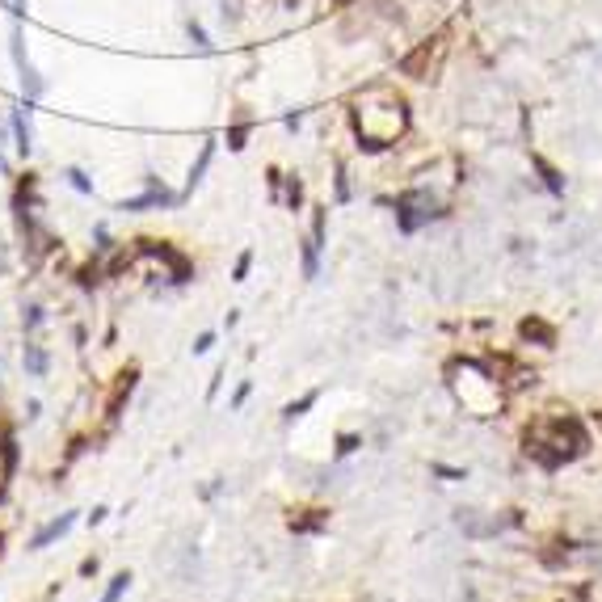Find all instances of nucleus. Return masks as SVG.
Listing matches in <instances>:
<instances>
[{
  "mask_svg": "<svg viewBox=\"0 0 602 602\" xmlns=\"http://www.w3.org/2000/svg\"><path fill=\"white\" fill-rule=\"evenodd\" d=\"M89 573H97V556H85V560H81V577H89Z\"/></svg>",
  "mask_w": 602,
  "mask_h": 602,
  "instance_id": "nucleus-25",
  "label": "nucleus"
},
{
  "mask_svg": "<svg viewBox=\"0 0 602 602\" xmlns=\"http://www.w3.org/2000/svg\"><path fill=\"white\" fill-rule=\"evenodd\" d=\"M282 202H286V211H299V207H303V182H299V173H291V177H286V194H282Z\"/></svg>",
  "mask_w": 602,
  "mask_h": 602,
  "instance_id": "nucleus-12",
  "label": "nucleus"
},
{
  "mask_svg": "<svg viewBox=\"0 0 602 602\" xmlns=\"http://www.w3.org/2000/svg\"><path fill=\"white\" fill-rule=\"evenodd\" d=\"M581 447H586V434H581V425H577L569 413L544 417V421L531 430V438H526V451H531L535 460H544L548 467H552V463L573 460Z\"/></svg>",
  "mask_w": 602,
  "mask_h": 602,
  "instance_id": "nucleus-2",
  "label": "nucleus"
},
{
  "mask_svg": "<svg viewBox=\"0 0 602 602\" xmlns=\"http://www.w3.org/2000/svg\"><path fill=\"white\" fill-rule=\"evenodd\" d=\"M346 165H337V202H350V182H346Z\"/></svg>",
  "mask_w": 602,
  "mask_h": 602,
  "instance_id": "nucleus-19",
  "label": "nucleus"
},
{
  "mask_svg": "<svg viewBox=\"0 0 602 602\" xmlns=\"http://www.w3.org/2000/svg\"><path fill=\"white\" fill-rule=\"evenodd\" d=\"M72 526H76V514H59V518H51V522H46L43 531H38V535L30 539V552H43L46 544H55V539H63V535H68Z\"/></svg>",
  "mask_w": 602,
  "mask_h": 602,
  "instance_id": "nucleus-7",
  "label": "nucleus"
},
{
  "mask_svg": "<svg viewBox=\"0 0 602 602\" xmlns=\"http://www.w3.org/2000/svg\"><path fill=\"white\" fill-rule=\"evenodd\" d=\"M185 198L173 194L160 177H143V194L139 198H123L118 211H169V207H182Z\"/></svg>",
  "mask_w": 602,
  "mask_h": 602,
  "instance_id": "nucleus-4",
  "label": "nucleus"
},
{
  "mask_svg": "<svg viewBox=\"0 0 602 602\" xmlns=\"http://www.w3.org/2000/svg\"><path fill=\"white\" fill-rule=\"evenodd\" d=\"M13 467H17V438H13L9 425H0V484H4V489H9V480H13Z\"/></svg>",
  "mask_w": 602,
  "mask_h": 602,
  "instance_id": "nucleus-8",
  "label": "nucleus"
},
{
  "mask_svg": "<svg viewBox=\"0 0 602 602\" xmlns=\"http://www.w3.org/2000/svg\"><path fill=\"white\" fill-rule=\"evenodd\" d=\"M135 379H139V370L135 367H127V370H118L114 375V388H110V396H105V405H101V434H110L114 425H118V417H123V409H127V400H131V392H135Z\"/></svg>",
  "mask_w": 602,
  "mask_h": 602,
  "instance_id": "nucleus-5",
  "label": "nucleus"
},
{
  "mask_svg": "<svg viewBox=\"0 0 602 602\" xmlns=\"http://www.w3.org/2000/svg\"><path fill=\"white\" fill-rule=\"evenodd\" d=\"M13 135H17V152L30 156V147H34L30 143V105H17L13 110Z\"/></svg>",
  "mask_w": 602,
  "mask_h": 602,
  "instance_id": "nucleus-9",
  "label": "nucleus"
},
{
  "mask_svg": "<svg viewBox=\"0 0 602 602\" xmlns=\"http://www.w3.org/2000/svg\"><path fill=\"white\" fill-rule=\"evenodd\" d=\"M185 30H190V38H194V46H202V51H207V30H202V26H198V21H190V26H185Z\"/></svg>",
  "mask_w": 602,
  "mask_h": 602,
  "instance_id": "nucleus-23",
  "label": "nucleus"
},
{
  "mask_svg": "<svg viewBox=\"0 0 602 602\" xmlns=\"http://www.w3.org/2000/svg\"><path fill=\"white\" fill-rule=\"evenodd\" d=\"M531 165H535V169L544 173V185H548L552 194H560V190H564V182H560V173H556V169L548 165V160H544V156H531Z\"/></svg>",
  "mask_w": 602,
  "mask_h": 602,
  "instance_id": "nucleus-13",
  "label": "nucleus"
},
{
  "mask_svg": "<svg viewBox=\"0 0 602 602\" xmlns=\"http://www.w3.org/2000/svg\"><path fill=\"white\" fill-rule=\"evenodd\" d=\"M127 586H131V573H114V577H110V590H105V598L101 602H118L123 594H127Z\"/></svg>",
  "mask_w": 602,
  "mask_h": 602,
  "instance_id": "nucleus-15",
  "label": "nucleus"
},
{
  "mask_svg": "<svg viewBox=\"0 0 602 602\" xmlns=\"http://www.w3.org/2000/svg\"><path fill=\"white\" fill-rule=\"evenodd\" d=\"M249 266H253V253L244 249V253L236 257V270H232V278H236V282H244V274H249Z\"/></svg>",
  "mask_w": 602,
  "mask_h": 602,
  "instance_id": "nucleus-20",
  "label": "nucleus"
},
{
  "mask_svg": "<svg viewBox=\"0 0 602 602\" xmlns=\"http://www.w3.org/2000/svg\"><path fill=\"white\" fill-rule=\"evenodd\" d=\"M13 59H17L21 85H26V101H38V97H43V81H38V72L30 68V59L21 55V30H13Z\"/></svg>",
  "mask_w": 602,
  "mask_h": 602,
  "instance_id": "nucleus-6",
  "label": "nucleus"
},
{
  "mask_svg": "<svg viewBox=\"0 0 602 602\" xmlns=\"http://www.w3.org/2000/svg\"><path fill=\"white\" fill-rule=\"evenodd\" d=\"M68 182L76 185V190H81V194H93V182H89V177H85V173H81V169H68Z\"/></svg>",
  "mask_w": 602,
  "mask_h": 602,
  "instance_id": "nucleus-21",
  "label": "nucleus"
},
{
  "mask_svg": "<svg viewBox=\"0 0 602 602\" xmlns=\"http://www.w3.org/2000/svg\"><path fill=\"white\" fill-rule=\"evenodd\" d=\"M316 400H321V392H308V396H299V400H291V405L282 409V417H286V421H295V417H303V409H312Z\"/></svg>",
  "mask_w": 602,
  "mask_h": 602,
  "instance_id": "nucleus-14",
  "label": "nucleus"
},
{
  "mask_svg": "<svg viewBox=\"0 0 602 602\" xmlns=\"http://www.w3.org/2000/svg\"><path fill=\"white\" fill-rule=\"evenodd\" d=\"M324 228H328V207H316V215H312V240L324 249Z\"/></svg>",
  "mask_w": 602,
  "mask_h": 602,
  "instance_id": "nucleus-18",
  "label": "nucleus"
},
{
  "mask_svg": "<svg viewBox=\"0 0 602 602\" xmlns=\"http://www.w3.org/2000/svg\"><path fill=\"white\" fill-rule=\"evenodd\" d=\"M38 321H43V308H30V316H26V328H38Z\"/></svg>",
  "mask_w": 602,
  "mask_h": 602,
  "instance_id": "nucleus-27",
  "label": "nucleus"
},
{
  "mask_svg": "<svg viewBox=\"0 0 602 602\" xmlns=\"http://www.w3.org/2000/svg\"><path fill=\"white\" fill-rule=\"evenodd\" d=\"M337 4H350V0H337Z\"/></svg>",
  "mask_w": 602,
  "mask_h": 602,
  "instance_id": "nucleus-28",
  "label": "nucleus"
},
{
  "mask_svg": "<svg viewBox=\"0 0 602 602\" xmlns=\"http://www.w3.org/2000/svg\"><path fill=\"white\" fill-rule=\"evenodd\" d=\"M350 118H354V135H358L363 152H383L409 131V105L388 85H370V89L354 93Z\"/></svg>",
  "mask_w": 602,
  "mask_h": 602,
  "instance_id": "nucleus-1",
  "label": "nucleus"
},
{
  "mask_svg": "<svg viewBox=\"0 0 602 602\" xmlns=\"http://www.w3.org/2000/svg\"><path fill=\"white\" fill-rule=\"evenodd\" d=\"M105 514H110V509H105V506H97V509L89 514V526H101V522H105Z\"/></svg>",
  "mask_w": 602,
  "mask_h": 602,
  "instance_id": "nucleus-26",
  "label": "nucleus"
},
{
  "mask_svg": "<svg viewBox=\"0 0 602 602\" xmlns=\"http://www.w3.org/2000/svg\"><path fill=\"white\" fill-rule=\"evenodd\" d=\"M244 139H249V127H232V131H228V147H232V152H240V147H244Z\"/></svg>",
  "mask_w": 602,
  "mask_h": 602,
  "instance_id": "nucleus-22",
  "label": "nucleus"
},
{
  "mask_svg": "<svg viewBox=\"0 0 602 602\" xmlns=\"http://www.w3.org/2000/svg\"><path fill=\"white\" fill-rule=\"evenodd\" d=\"M430 207H434V198H430L425 190L400 194V198H396V224H400V232H417V228H425L430 219L442 215V211H430Z\"/></svg>",
  "mask_w": 602,
  "mask_h": 602,
  "instance_id": "nucleus-3",
  "label": "nucleus"
},
{
  "mask_svg": "<svg viewBox=\"0 0 602 602\" xmlns=\"http://www.w3.org/2000/svg\"><path fill=\"white\" fill-rule=\"evenodd\" d=\"M26 370L30 375H46V354L38 346H26Z\"/></svg>",
  "mask_w": 602,
  "mask_h": 602,
  "instance_id": "nucleus-16",
  "label": "nucleus"
},
{
  "mask_svg": "<svg viewBox=\"0 0 602 602\" xmlns=\"http://www.w3.org/2000/svg\"><path fill=\"white\" fill-rule=\"evenodd\" d=\"M211 156H215V139H207V143H202V152H198V165L190 169V182H185L182 198H190V194H194V185L202 182V173H207V165H211Z\"/></svg>",
  "mask_w": 602,
  "mask_h": 602,
  "instance_id": "nucleus-10",
  "label": "nucleus"
},
{
  "mask_svg": "<svg viewBox=\"0 0 602 602\" xmlns=\"http://www.w3.org/2000/svg\"><path fill=\"white\" fill-rule=\"evenodd\" d=\"M299 257H303V278H316L321 274V244L308 236V240H299Z\"/></svg>",
  "mask_w": 602,
  "mask_h": 602,
  "instance_id": "nucleus-11",
  "label": "nucleus"
},
{
  "mask_svg": "<svg viewBox=\"0 0 602 602\" xmlns=\"http://www.w3.org/2000/svg\"><path fill=\"white\" fill-rule=\"evenodd\" d=\"M363 447V434H341L337 438V460H346V455H354Z\"/></svg>",
  "mask_w": 602,
  "mask_h": 602,
  "instance_id": "nucleus-17",
  "label": "nucleus"
},
{
  "mask_svg": "<svg viewBox=\"0 0 602 602\" xmlns=\"http://www.w3.org/2000/svg\"><path fill=\"white\" fill-rule=\"evenodd\" d=\"M211 346H215V333H202V337H198V341H194V354H207V350H211Z\"/></svg>",
  "mask_w": 602,
  "mask_h": 602,
  "instance_id": "nucleus-24",
  "label": "nucleus"
}]
</instances>
